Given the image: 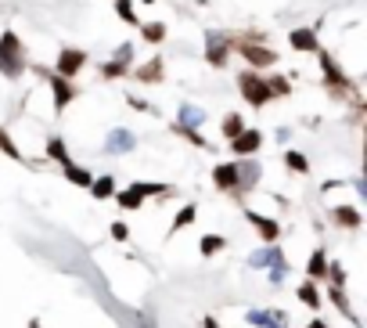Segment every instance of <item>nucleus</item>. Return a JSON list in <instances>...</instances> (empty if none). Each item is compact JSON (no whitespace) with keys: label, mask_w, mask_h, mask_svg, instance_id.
Here are the masks:
<instances>
[{"label":"nucleus","mask_w":367,"mask_h":328,"mask_svg":"<svg viewBox=\"0 0 367 328\" xmlns=\"http://www.w3.org/2000/svg\"><path fill=\"white\" fill-rule=\"evenodd\" d=\"M245 321L252 328H288V314L285 311H249Z\"/></svg>","instance_id":"obj_16"},{"label":"nucleus","mask_w":367,"mask_h":328,"mask_svg":"<svg viewBox=\"0 0 367 328\" xmlns=\"http://www.w3.org/2000/svg\"><path fill=\"white\" fill-rule=\"evenodd\" d=\"M270 271V281L277 285V281H285V274H288V263H274V267H267Z\"/></svg>","instance_id":"obj_39"},{"label":"nucleus","mask_w":367,"mask_h":328,"mask_svg":"<svg viewBox=\"0 0 367 328\" xmlns=\"http://www.w3.org/2000/svg\"><path fill=\"white\" fill-rule=\"evenodd\" d=\"M288 47L295 54H317L320 51V40H317V29L313 26H295L288 33Z\"/></svg>","instance_id":"obj_12"},{"label":"nucleus","mask_w":367,"mask_h":328,"mask_svg":"<svg viewBox=\"0 0 367 328\" xmlns=\"http://www.w3.org/2000/svg\"><path fill=\"white\" fill-rule=\"evenodd\" d=\"M328 299L338 306V311L345 314V318H350V321H357V314H353V306H350V299H345V289H342V285H331V289H328Z\"/></svg>","instance_id":"obj_33"},{"label":"nucleus","mask_w":367,"mask_h":328,"mask_svg":"<svg viewBox=\"0 0 367 328\" xmlns=\"http://www.w3.org/2000/svg\"><path fill=\"white\" fill-rule=\"evenodd\" d=\"M86 61H91V54H86L83 47H61L58 51V61H54V72L65 76V79H76L86 69Z\"/></svg>","instance_id":"obj_8"},{"label":"nucleus","mask_w":367,"mask_h":328,"mask_svg":"<svg viewBox=\"0 0 367 328\" xmlns=\"http://www.w3.org/2000/svg\"><path fill=\"white\" fill-rule=\"evenodd\" d=\"M328 278H331V285H345V271L338 263H328Z\"/></svg>","instance_id":"obj_40"},{"label":"nucleus","mask_w":367,"mask_h":328,"mask_svg":"<svg viewBox=\"0 0 367 328\" xmlns=\"http://www.w3.org/2000/svg\"><path fill=\"white\" fill-rule=\"evenodd\" d=\"M295 296H299L302 306H310V311H317V306H320V289H317V281H310V278L295 289Z\"/></svg>","instance_id":"obj_25"},{"label":"nucleus","mask_w":367,"mask_h":328,"mask_svg":"<svg viewBox=\"0 0 367 328\" xmlns=\"http://www.w3.org/2000/svg\"><path fill=\"white\" fill-rule=\"evenodd\" d=\"M43 152H47V159H54L58 166H65V162H72V155H69V145H65L61 137H47V148H43Z\"/></svg>","instance_id":"obj_29"},{"label":"nucleus","mask_w":367,"mask_h":328,"mask_svg":"<svg viewBox=\"0 0 367 328\" xmlns=\"http://www.w3.org/2000/svg\"><path fill=\"white\" fill-rule=\"evenodd\" d=\"M86 192H91L97 202H108V198H112L119 188H116V177H112V173H101V177H94V180H91V188H86Z\"/></svg>","instance_id":"obj_22"},{"label":"nucleus","mask_w":367,"mask_h":328,"mask_svg":"<svg viewBox=\"0 0 367 328\" xmlns=\"http://www.w3.org/2000/svg\"><path fill=\"white\" fill-rule=\"evenodd\" d=\"M126 105H130V109H137V112H151V105H148L144 97H137V94H126Z\"/></svg>","instance_id":"obj_38"},{"label":"nucleus","mask_w":367,"mask_h":328,"mask_svg":"<svg viewBox=\"0 0 367 328\" xmlns=\"http://www.w3.org/2000/svg\"><path fill=\"white\" fill-rule=\"evenodd\" d=\"M116 15H119V22H126V26H141V15H137V4H134V0H116Z\"/></svg>","instance_id":"obj_27"},{"label":"nucleus","mask_w":367,"mask_h":328,"mask_svg":"<svg viewBox=\"0 0 367 328\" xmlns=\"http://www.w3.org/2000/svg\"><path fill=\"white\" fill-rule=\"evenodd\" d=\"M259 177H263V166H259L256 155L237 159V192H234V198H245L256 184H259Z\"/></svg>","instance_id":"obj_9"},{"label":"nucleus","mask_w":367,"mask_h":328,"mask_svg":"<svg viewBox=\"0 0 367 328\" xmlns=\"http://www.w3.org/2000/svg\"><path fill=\"white\" fill-rule=\"evenodd\" d=\"M108 235H112L116 242H130V228H126V224H123V220H116V224H112V228H108Z\"/></svg>","instance_id":"obj_37"},{"label":"nucleus","mask_w":367,"mask_h":328,"mask_svg":"<svg viewBox=\"0 0 367 328\" xmlns=\"http://www.w3.org/2000/svg\"><path fill=\"white\" fill-rule=\"evenodd\" d=\"M97 72H101V79H123V76H130V65H123V61H116V58H108Z\"/></svg>","instance_id":"obj_35"},{"label":"nucleus","mask_w":367,"mask_h":328,"mask_svg":"<svg viewBox=\"0 0 367 328\" xmlns=\"http://www.w3.org/2000/svg\"><path fill=\"white\" fill-rule=\"evenodd\" d=\"M130 148H137L134 130H126V127H112V130H108V137H104V152L108 155H126Z\"/></svg>","instance_id":"obj_13"},{"label":"nucleus","mask_w":367,"mask_h":328,"mask_svg":"<svg viewBox=\"0 0 367 328\" xmlns=\"http://www.w3.org/2000/svg\"><path fill=\"white\" fill-rule=\"evenodd\" d=\"M245 220L259 231V238H263L267 245L281 238V224H277V220H270V217H263V213H256V210H245Z\"/></svg>","instance_id":"obj_14"},{"label":"nucleus","mask_w":367,"mask_h":328,"mask_svg":"<svg viewBox=\"0 0 367 328\" xmlns=\"http://www.w3.org/2000/svg\"><path fill=\"white\" fill-rule=\"evenodd\" d=\"M212 184L220 192L234 195L237 192V162H216V166H212Z\"/></svg>","instance_id":"obj_15"},{"label":"nucleus","mask_w":367,"mask_h":328,"mask_svg":"<svg viewBox=\"0 0 367 328\" xmlns=\"http://www.w3.org/2000/svg\"><path fill=\"white\" fill-rule=\"evenodd\" d=\"M274 263H285V249H277V242H270L267 249H256L252 256H249V267H274Z\"/></svg>","instance_id":"obj_17"},{"label":"nucleus","mask_w":367,"mask_h":328,"mask_svg":"<svg viewBox=\"0 0 367 328\" xmlns=\"http://www.w3.org/2000/svg\"><path fill=\"white\" fill-rule=\"evenodd\" d=\"M130 76L137 79V84H148V87H155L166 79V58L155 54V58H148L144 65H130Z\"/></svg>","instance_id":"obj_10"},{"label":"nucleus","mask_w":367,"mask_h":328,"mask_svg":"<svg viewBox=\"0 0 367 328\" xmlns=\"http://www.w3.org/2000/svg\"><path fill=\"white\" fill-rule=\"evenodd\" d=\"M306 328H328V325H324V321H320V318H313V321H310V325H306Z\"/></svg>","instance_id":"obj_42"},{"label":"nucleus","mask_w":367,"mask_h":328,"mask_svg":"<svg viewBox=\"0 0 367 328\" xmlns=\"http://www.w3.org/2000/svg\"><path fill=\"white\" fill-rule=\"evenodd\" d=\"M331 220L338 224V228H345V231H360L364 228V217H360L357 206H331Z\"/></svg>","instance_id":"obj_18"},{"label":"nucleus","mask_w":367,"mask_h":328,"mask_svg":"<svg viewBox=\"0 0 367 328\" xmlns=\"http://www.w3.org/2000/svg\"><path fill=\"white\" fill-rule=\"evenodd\" d=\"M259 148H263V130H256V127H245L242 134H237L231 141V152L237 159H249V155H259Z\"/></svg>","instance_id":"obj_11"},{"label":"nucleus","mask_w":367,"mask_h":328,"mask_svg":"<svg viewBox=\"0 0 367 328\" xmlns=\"http://www.w3.org/2000/svg\"><path fill=\"white\" fill-rule=\"evenodd\" d=\"M177 188L173 184H151V180H134L130 188H123V192H116L112 198H116V206L123 210V213H134V210H141L144 206V198L148 195H173Z\"/></svg>","instance_id":"obj_4"},{"label":"nucleus","mask_w":367,"mask_h":328,"mask_svg":"<svg viewBox=\"0 0 367 328\" xmlns=\"http://www.w3.org/2000/svg\"><path fill=\"white\" fill-rule=\"evenodd\" d=\"M33 72H36L40 79H47L54 116H61V112L69 109L76 97H79V84H76V79H65V76H58V72H54V69H47V65H33Z\"/></svg>","instance_id":"obj_2"},{"label":"nucleus","mask_w":367,"mask_h":328,"mask_svg":"<svg viewBox=\"0 0 367 328\" xmlns=\"http://www.w3.org/2000/svg\"><path fill=\"white\" fill-rule=\"evenodd\" d=\"M61 173H65V180H69V184H76V188H91V180H94V173L86 170V166H76V162H65Z\"/></svg>","instance_id":"obj_24"},{"label":"nucleus","mask_w":367,"mask_h":328,"mask_svg":"<svg viewBox=\"0 0 367 328\" xmlns=\"http://www.w3.org/2000/svg\"><path fill=\"white\" fill-rule=\"evenodd\" d=\"M317 61H320V72H324V84H328V91H335V94H350V97L357 101V105H360L357 84H353V79L342 72V65H338V61H335L328 51H324V47L317 51Z\"/></svg>","instance_id":"obj_6"},{"label":"nucleus","mask_w":367,"mask_h":328,"mask_svg":"<svg viewBox=\"0 0 367 328\" xmlns=\"http://www.w3.org/2000/svg\"><path fill=\"white\" fill-rule=\"evenodd\" d=\"M29 72V58H26V44L15 29H4L0 33V76L4 79H22Z\"/></svg>","instance_id":"obj_1"},{"label":"nucleus","mask_w":367,"mask_h":328,"mask_svg":"<svg viewBox=\"0 0 367 328\" xmlns=\"http://www.w3.org/2000/svg\"><path fill=\"white\" fill-rule=\"evenodd\" d=\"M231 51L242 54V58L249 61V69H256V72L274 69L277 61H281L277 51H274L270 44H256V40H249V36H231Z\"/></svg>","instance_id":"obj_3"},{"label":"nucleus","mask_w":367,"mask_h":328,"mask_svg":"<svg viewBox=\"0 0 367 328\" xmlns=\"http://www.w3.org/2000/svg\"><path fill=\"white\" fill-rule=\"evenodd\" d=\"M177 123H184V127H205V109L202 105H191V101H180L177 109Z\"/></svg>","instance_id":"obj_20"},{"label":"nucleus","mask_w":367,"mask_h":328,"mask_svg":"<svg viewBox=\"0 0 367 328\" xmlns=\"http://www.w3.org/2000/svg\"><path fill=\"white\" fill-rule=\"evenodd\" d=\"M227 249V238L224 235H205L202 242H198V253L205 256V260H212L216 253H224Z\"/></svg>","instance_id":"obj_31"},{"label":"nucleus","mask_w":367,"mask_h":328,"mask_svg":"<svg viewBox=\"0 0 367 328\" xmlns=\"http://www.w3.org/2000/svg\"><path fill=\"white\" fill-rule=\"evenodd\" d=\"M231 33H220V29H205V61L212 69H227L231 61Z\"/></svg>","instance_id":"obj_7"},{"label":"nucleus","mask_w":367,"mask_h":328,"mask_svg":"<svg viewBox=\"0 0 367 328\" xmlns=\"http://www.w3.org/2000/svg\"><path fill=\"white\" fill-rule=\"evenodd\" d=\"M285 166H288L292 173H299V177H306V173H310V159L302 155L299 148H285Z\"/></svg>","instance_id":"obj_28"},{"label":"nucleus","mask_w":367,"mask_h":328,"mask_svg":"<svg viewBox=\"0 0 367 328\" xmlns=\"http://www.w3.org/2000/svg\"><path fill=\"white\" fill-rule=\"evenodd\" d=\"M237 94H242V101L252 105V109H267L274 101V94L267 87V76H259L256 69H242V72H237Z\"/></svg>","instance_id":"obj_5"},{"label":"nucleus","mask_w":367,"mask_h":328,"mask_svg":"<svg viewBox=\"0 0 367 328\" xmlns=\"http://www.w3.org/2000/svg\"><path fill=\"white\" fill-rule=\"evenodd\" d=\"M137 33H141V40H144V44L159 47V44H166V36H169V26H166V22H159V18H155V22H141V26H137Z\"/></svg>","instance_id":"obj_19"},{"label":"nucleus","mask_w":367,"mask_h":328,"mask_svg":"<svg viewBox=\"0 0 367 328\" xmlns=\"http://www.w3.org/2000/svg\"><path fill=\"white\" fill-rule=\"evenodd\" d=\"M169 130H173V134H177V137H184V141H187V145H194V148H202V152H209V141L202 137V130H198V127H184V123H177V119H173V123H169Z\"/></svg>","instance_id":"obj_21"},{"label":"nucleus","mask_w":367,"mask_h":328,"mask_svg":"<svg viewBox=\"0 0 367 328\" xmlns=\"http://www.w3.org/2000/svg\"><path fill=\"white\" fill-rule=\"evenodd\" d=\"M0 152H4L8 159H15V162H26V155H22V148L15 145V137H11L4 127H0Z\"/></svg>","instance_id":"obj_34"},{"label":"nucleus","mask_w":367,"mask_h":328,"mask_svg":"<svg viewBox=\"0 0 367 328\" xmlns=\"http://www.w3.org/2000/svg\"><path fill=\"white\" fill-rule=\"evenodd\" d=\"M242 130H245V116L227 112V116H224V123H220V137H224V141H234Z\"/></svg>","instance_id":"obj_26"},{"label":"nucleus","mask_w":367,"mask_h":328,"mask_svg":"<svg viewBox=\"0 0 367 328\" xmlns=\"http://www.w3.org/2000/svg\"><path fill=\"white\" fill-rule=\"evenodd\" d=\"M194 217H198V206H194V202H187V206L173 217V224H169V235H180L187 224H194Z\"/></svg>","instance_id":"obj_30"},{"label":"nucleus","mask_w":367,"mask_h":328,"mask_svg":"<svg viewBox=\"0 0 367 328\" xmlns=\"http://www.w3.org/2000/svg\"><path fill=\"white\" fill-rule=\"evenodd\" d=\"M141 4H155V0H141Z\"/></svg>","instance_id":"obj_43"},{"label":"nucleus","mask_w":367,"mask_h":328,"mask_svg":"<svg viewBox=\"0 0 367 328\" xmlns=\"http://www.w3.org/2000/svg\"><path fill=\"white\" fill-rule=\"evenodd\" d=\"M267 87H270L274 97H288V94H292V79L281 76V72H270V76H267Z\"/></svg>","instance_id":"obj_32"},{"label":"nucleus","mask_w":367,"mask_h":328,"mask_svg":"<svg viewBox=\"0 0 367 328\" xmlns=\"http://www.w3.org/2000/svg\"><path fill=\"white\" fill-rule=\"evenodd\" d=\"M112 58H116V61H123V65H134V44H119Z\"/></svg>","instance_id":"obj_36"},{"label":"nucleus","mask_w":367,"mask_h":328,"mask_svg":"<svg viewBox=\"0 0 367 328\" xmlns=\"http://www.w3.org/2000/svg\"><path fill=\"white\" fill-rule=\"evenodd\" d=\"M202 328H220V321H216V318H205V321H202Z\"/></svg>","instance_id":"obj_41"},{"label":"nucleus","mask_w":367,"mask_h":328,"mask_svg":"<svg viewBox=\"0 0 367 328\" xmlns=\"http://www.w3.org/2000/svg\"><path fill=\"white\" fill-rule=\"evenodd\" d=\"M306 278L317 281V278H328V253L324 249H313L310 260H306Z\"/></svg>","instance_id":"obj_23"}]
</instances>
